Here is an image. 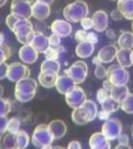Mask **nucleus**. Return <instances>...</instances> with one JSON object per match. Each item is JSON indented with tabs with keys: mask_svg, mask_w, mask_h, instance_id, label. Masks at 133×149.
I'll use <instances>...</instances> for the list:
<instances>
[{
	"mask_svg": "<svg viewBox=\"0 0 133 149\" xmlns=\"http://www.w3.org/2000/svg\"><path fill=\"white\" fill-rule=\"evenodd\" d=\"M109 96V93L106 91V90H103V88H100V90L97 91V101H98V103H102V102L107 98V97Z\"/></svg>",
	"mask_w": 133,
	"mask_h": 149,
	"instance_id": "nucleus-41",
	"label": "nucleus"
},
{
	"mask_svg": "<svg viewBox=\"0 0 133 149\" xmlns=\"http://www.w3.org/2000/svg\"><path fill=\"white\" fill-rule=\"evenodd\" d=\"M65 101L68 107L75 109L86 101V93L79 85H75L71 90H68L65 93Z\"/></svg>",
	"mask_w": 133,
	"mask_h": 149,
	"instance_id": "nucleus-7",
	"label": "nucleus"
},
{
	"mask_svg": "<svg viewBox=\"0 0 133 149\" xmlns=\"http://www.w3.org/2000/svg\"><path fill=\"white\" fill-rule=\"evenodd\" d=\"M107 80L112 83L113 86H122L127 85L130 81V73L127 70L118 65H111L107 68Z\"/></svg>",
	"mask_w": 133,
	"mask_h": 149,
	"instance_id": "nucleus-5",
	"label": "nucleus"
},
{
	"mask_svg": "<svg viewBox=\"0 0 133 149\" xmlns=\"http://www.w3.org/2000/svg\"><path fill=\"white\" fill-rule=\"evenodd\" d=\"M132 63H133V50H132Z\"/></svg>",
	"mask_w": 133,
	"mask_h": 149,
	"instance_id": "nucleus-58",
	"label": "nucleus"
},
{
	"mask_svg": "<svg viewBox=\"0 0 133 149\" xmlns=\"http://www.w3.org/2000/svg\"><path fill=\"white\" fill-rule=\"evenodd\" d=\"M20 125H21V122H20V119L17 117L10 118V119H9V122H8V132L17 133L20 130Z\"/></svg>",
	"mask_w": 133,
	"mask_h": 149,
	"instance_id": "nucleus-32",
	"label": "nucleus"
},
{
	"mask_svg": "<svg viewBox=\"0 0 133 149\" xmlns=\"http://www.w3.org/2000/svg\"><path fill=\"white\" fill-rule=\"evenodd\" d=\"M132 30H133V20H132Z\"/></svg>",
	"mask_w": 133,
	"mask_h": 149,
	"instance_id": "nucleus-59",
	"label": "nucleus"
},
{
	"mask_svg": "<svg viewBox=\"0 0 133 149\" xmlns=\"http://www.w3.org/2000/svg\"><path fill=\"white\" fill-rule=\"evenodd\" d=\"M109 1H117V0H109Z\"/></svg>",
	"mask_w": 133,
	"mask_h": 149,
	"instance_id": "nucleus-60",
	"label": "nucleus"
},
{
	"mask_svg": "<svg viewBox=\"0 0 133 149\" xmlns=\"http://www.w3.org/2000/svg\"><path fill=\"white\" fill-rule=\"evenodd\" d=\"M111 114L112 113H109V112H107V111H104V109H102L101 112H98V114H97V117L101 119V120H107V119H109L111 118Z\"/></svg>",
	"mask_w": 133,
	"mask_h": 149,
	"instance_id": "nucleus-46",
	"label": "nucleus"
},
{
	"mask_svg": "<svg viewBox=\"0 0 133 149\" xmlns=\"http://www.w3.org/2000/svg\"><path fill=\"white\" fill-rule=\"evenodd\" d=\"M49 44L50 46H52V47H57V46L61 45V37L58 36L57 34H52L49 36Z\"/></svg>",
	"mask_w": 133,
	"mask_h": 149,
	"instance_id": "nucleus-37",
	"label": "nucleus"
},
{
	"mask_svg": "<svg viewBox=\"0 0 133 149\" xmlns=\"http://www.w3.org/2000/svg\"><path fill=\"white\" fill-rule=\"evenodd\" d=\"M15 36H29L34 31V25L29 19H20L11 30Z\"/></svg>",
	"mask_w": 133,
	"mask_h": 149,
	"instance_id": "nucleus-16",
	"label": "nucleus"
},
{
	"mask_svg": "<svg viewBox=\"0 0 133 149\" xmlns=\"http://www.w3.org/2000/svg\"><path fill=\"white\" fill-rule=\"evenodd\" d=\"M50 29L54 34H57L60 37H67L72 34V25L67 20H55Z\"/></svg>",
	"mask_w": 133,
	"mask_h": 149,
	"instance_id": "nucleus-13",
	"label": "nucleus"
},
{
	"mask_svg": "<svg viewBox=\"0 0 133 149\" xmlns=\"http://www.w3.org/2000/svg\"><path fill=\"white\" fill-rule=\"evenodd\" d=\"M111 17L113 19V21H120L123 19V15L118 9H114V10H112V13H111Z\"/></svg>",
	"mask_w": 133,
	"mask_h": 149,
	"instance_id": "nucleus-45",
	"label": "nucleus"
},
{
	"mask_svg": "<svg viewBox=\"0 0 133 149\" xmlns=\"http://www.w3.org/2000/svg\"><path fill=\"white\" fill-rule=\"evenodd\" d=\"M52 141H54V137L50 133L47 124H39L34 129L33 137H31V143L34 144V147L40 149L51 148Z\"/></svg>",
	"mask_w": 133,
	"mask_h": 149,
	"instance_id": "nucleus-4",
	"label": "nucleus"
},
{
	"mask_svg": "<svg viewBox=\"0 0 133 149\" xmlns=\"http://www.w3.org/2000/svg\"><path fill=\"white\" fill-rule=\"evenodd\" d=\"M88 15V5L82 1V0H76L63 9V17L65 20L70 22H80L82 19H85Z\"/></svg>",
	"mask_w": 133,
	"mask_h": 149,
	"instance_id": "nucleus-3",
	"label": "nucleus"
},
{
	"mask_svg": "<svg viewBox=\"0 0 133 149\" xmlns=\"http://www.w3.org/2000/svg\"><path fill=\"white\" fill-rule=\"evenodd\" d=\"M8 70L9 65L5 62H0V80H4L5 77H8Z\"/></svg>",
	"mask_w": 133,
	"mask_h": 149,
	"instance_id": "nucleus-42",
	"label": "nucleus"
},
{
	"mask_svg": "<svg viewBox=\"0 0 133 149\" xmlns=\"http://www.w3.org/2000/svg\"><path fill=\"white\" fill-rule=\"evenodd\" d=\"M93 50H95V45L91 44L90 41H81V42L77 44L76 46V56L80 58H87L90 57L91 55L93 54Z\"/></svg>",
	"mask_w": 133,
	"mask_h": 149,
	"instance_id": "nucleus-21",
	"label": "nucleus"
},
{
	"mask_svg": "<svg viewBox=\"0 0 133 149\" xmlns=\"http://www.w3.org/2000/svg\"><path fill=\"white\" fill-rule=\"evenodd\" d=\"M118 46L121 49H133V32L131 31H122L118 37Z\"/></svg>",
	"mask_w": 133,
	"mask_h": 149,
	"instance_id": "nucleus-28",
	"label": "nucleus"
},
{
	"mask_svg": "<svg viewBox=\"0 0 133 149\" xmlns=\"http://www.w3.org/2000/svg\"><path fill=\"white\" fill-rule=\"evenodd\" d=\"M11 111V102L0 97V116H6Z\"/></svg>",
	"mask_w": 133,
	"mask_h": 149,
	"instance_id": "nucleus-33",
	"label": "nucleus"
},
{
	"mask_svg": "<svg viewBox=\"0 0 133 149\" xmlns=\"http://www.w3.org/2000/svg\"><path fill=\"white\" fill-rule=\"evenodd\" d=\"M92 63L95 65V66H97V65H101L102 62H101V60H100V57H98V56H95V57H93V60H92Z\"/></svg>",
	"mask_w": 133,
	"mask_h": 149,
	"instance_id": "nucleus-51",
	"label": "nucleus"
},
{
	"mask_svg": "<svg viewBox=\"0 0 133 149\" xmlns=\"http://www.w3.org/2000/svg\"><path fill=\"white\" fill-rule=\"evenodd\" d=\"M11 14L19 16L21 19H29L31 15V10H33V4L30 0H13L10 5Z\"/></svg>",
	"mask_w": 133,
	"mask_h": 149,
	"instance_id": "nucleus-9",
	"label": "nucleus"
},
{
	"mask_svg": "<svg viewBox=\"0 0 133 149\" xmlns=\"http://www.w3.org/2000/svg\"><path fill=\"white\" fill-rule=\"evenodd\" d=\"M117 9L127 20H133V0H117Z\"/></svg>",
	"mask_w": 133,
	"mask_h": 149,
	"instance_id": "nucleus-24",
	"label": "nucleus"
},
{
	"mask_svg": "<svg viewBox=\"0 0 133 149\" xmlns=\"http://www.w3.org/2000/svg\"><path fill=\"white\" fill-rule=\"evenodd\" d=\"M101 106H102V109L109 112V113H113V112H116L121 108V103L114 100L113 97H111V95L101 103Z\"/></svg>",
	"mask_w": 133,
	"mask_h": 149,
	"instance_id": "nucleus-29",
	"label": "nucleus"
},
{
	"mask_svg": "<svg viewBox=\"0 0 133 149\" xmlns=\"http://www.w3.org/2000/svg\"><path fill=\"white\" fill-rule=\"evenodd\" d=\"M30 77V68L25 66V63L21 62H13L9 65L8 70V80L11 82H17L22 78Z\"/></svg>",
	"mask_w": 133,
	"mask_h": 149,
	"instance_id": "nucleus-8",
	"label": "nucleus"
},
{
	"mask_svg": "<svg viewBox=\"0 0 133 149\" xmlns=\"http://www.w3.org/2000/svg\"><path fill=\"white\" fill-rule=\"evenodd\" d=\"M57 51H58L60 54H62V52H65L66 50H65V47H63V46H61V45H60V46H57Z\"/></svg>",
	"mask_w": 133,
	"mask_h": 149,
	"instance_id": "nucleus-54",
	"label": "nucleus"
},
{
	"mask_svg": "<svg viewBox=\"0 0 133 149\" xmlns=\"http://www.w3.org/2000/svg\"><path fill=\"white\" fill-rule=\"evenodd\" d=\"M132 138H133V129H132Z\"/></svg>",
	"mask_w": 133,
	"mask_h": 149,
	"instance_id": "nucleus-61",
	"label": "nucleus"
},
{
	"mask_svg": "<svg viewBox=\"0 0 133 149\" xmlns=\"http://www.w3.org/2000/svg\"><path fill=\"white\" fill-rule=\"evenodd\" d=\"M130 144H121V143H118L117 146H116V149H130Z\"/></svg>",
	"mask_w": 133,
	"mask_h": 149,
	"instance_id": "nucleus-50",
	"label": "nucleus"
},
{
	"mask_svg": "<svg viewBox=\"0 0 133 149\" xmlns=\"http://www.w3.org/2000/svg\"><path fill=\"white\" fill-rule=\"evenodd\" d=\"M66 73L71 77V80L75 82V85H80L86 80L87 74H88V66L84 60H79L73 65H71Z\"/></svg>",
	"mask_w": 133,
	"mask_h": 149,
	"instance_id": "nucleus-6",
	"label": "nucleus"
},
{
	"mask_svg": "<svg viewBox=\"0 0 133 149\" xmlns=\"http://www.w3.org/2000/svg\"><path fill=\"white\" fill-rule=\"evenodd\" d=\"M10 55H11L10 47L5 44H0V62H5L10 57Z\"/></svg>",
	"mask_w": 133,
	"mask_h": 149,
	"instance_id": "nucleus-34",
	"label": "nucleus"
},
{
	"mask_svg": "<svg viewBox=\"0 0 133 149\" xmlns=\"http://www.w3.org/2000/svg\"><path fill=\"white\" fill-rule=\"evenodd\" d=\"M60 68H61V65L57 60H44L40 66V70L42 72H51V73H57L60 72Z\"/></svg>",
	"mask_w": 133,
	"mask_h": 149,
	"instance_id": "nucleus-26",
	"label": "nucleus"
},
{
	"mask_svg": "<svg viewBox=\"0 0 133 149\" xmlns=\"http://www.w3.org/2000/svg\"><path fill=\"white\" fill-rule=\"evenodd\" d=\"M95 76L98 78V80H104V78L107 77V68L103 66V63L101 65H97L95 68Z\"/></svg>",
	"mask_w": 133,
	"mask_h": 149,
	"instance_id": "nucleus-35",
	"label": "nucleus"
},
{
	"mask_svg": "<svg viewBox=\"0 0 133 149\" xmlns=\"http://www.w3.org/2000/svg\"><path fill=\"white\" fill-rule=\"evenodd\" d=\"M117 141H118V143H121V144H128V142H130V139H128V136H127V134L121 133L120 136H118Z\"/></svg>",
	"mask_w": 133,
	"mask_h": 149,
	"instance_id": "nucleus-47",
	"label": "nucleus"
},
{
	"mask_svg": "<svg viewBox=\"0 0 133 149\" xmlns=\"http://www.w3.org/2000/svg\"><path fill=\"white\" fill-rule=\"evenodd\" d=\"M58 74L57 73H51V72H42L41 71L39 73V83L45 88H52L55 85H56Z\"/></svg>",
	"mask_w": 133,
	"mask_h": 149,
	"instance_id": "nucleus-23",
	"label": "nucleus"
},
{
	"mask_svg": "<svg viewBox=\"0 0 133 149\" xmlns=\"http://www.w3.org/2000/svg\"><path fill=\"white\" fill-rule=\"evenodd\" d=\"M106 32H107V36H108L111 40L114 39V36H116V35H114V31H113V30H106Z\"/></svg>",
	"mask_w": 133,
	"mask_h": 149,
	"instance_id": "nucleus-52",
	"label": "nucleus"
},
{
	"mask_svg": "<svg viewBox=\"0 0 133 149\" xmlns=\"http://www.w3.org/2000/svg\"><path fill=\"white\" fill-rule=\"evenodd\" d=\"M75 86V82H73L71 80V77L68 76L67 73L65 74H60V76L57 77V81H56V85H55V87H56V90L58 93H61V95H65V93L71 90V88Z\"/></svg>",
	"mask_w": 133,
	"mask_h": 149,
	"instance_id": "nucleus-20",
	"label": "nucleus"
},
{
	"mask_svg": "<svg viewBox=\"0 0 133 149\" xmlns=\"http://www.w3.org/2000/svg\"><path fill=\"white\" fill-rule=\"evenodd\" d=\"M44 54L47 60H57L58 56H60V52L57 51V47H52V46H49L47 50L45 51Z\"/></svg>",
	"mask_w": 133,
	"mask_h": 149,
	"instance_id": "nucleus-36",
	"label": "nucleus"
},
{
	"mask_svg": "<svg viewBox=\"0 0 133 149\" xmlns=\"http://www.w3.org/2000/svg\"><path fill=\"white\" fill-rule=\"evenodd\" d=\"M98 114V109H97V104L93 101L86 100L84 103L80 107L73 109L71 118L72 122L79 124V125H85L91 120H93Z\"/></svg>",
	"mask_w": 133,
	"mask_h": 149,
	"instance_id": "nucleus-1",
	"label": "nucleus"
},
{
	"mask_svg": "<svg viewBox=\"0 0 133 149\" xmlns=\"http://www.w3.org/2000/svg\"><path fill=\"white\" fill-rule=\"evenodd\" d=\"M36 88H38V82L31 77H26L17 81L15 85V92H14L15 100L21 103L31 101L36 95Z\"/></svg>",
	"mask_w": 133,
	"mask_h": 149,
	"instance_id": "nucleus-2",
	"label": "nucleus"
},
{
	"mask_svg": "<svg viewBox=\"0 0 133 149\" xmlns=\"http://www.w3.org/2000/svg\"><path fill=\"white\" fill-rule=\"evenodd\" d=\"M38 57H39V52L30 44L22 45L21 49L19 50V58L21 60L22 63H26V65L35 63L38 61Z\"/></svg>",
	"mask_w": 133,
	"mask_h": 149,
	"instance_id": "nucleus-11",
	"label": "nucleus"
},
{
	"mask_svg": "<svg viewBox=\"0 0 133 149\" xmlns=\"http://www.w3.org/2000/svg\"><path fill=\"white\" fill-rule=\"evenodd\" d=\"M111 97H113L116 101H118L121 103V102L126 98V97L130 95V90H128L127 85H122V86H113L112 90H111Z\"/></svg>",
	"mask_w": 133,
	"mask_h": 149,
	"instance_id": "nucleus-27",
	"label": "nucleus"
},
{
	"mask_svg": "<svg viewBox=\"0 0 133 149\" xmlns=\"http://www.w3.org/2000/svg\"><path fill=\"white\" fill-rule=\"evenodd\" d=\"M86 36H87V31L86 30H79V31H76V34H75V40L76 41H79V42H81V41H86Z\"/></svg>",
	"mask_w": 133,
	"mask_h": 149,
	"instance_id": "nucleus-43",
	"label": "nucleus"
},
{
	"mask_svg": "<svg viewBox=\"0 0 133 149\" xmlns=\"http://www.w3.org/2000/svg\"><path fill=\"white\" fill-rule=\"evenodd\" d=\"M0 149H17L16 133L8 132L0 136Z\"/></svg>",
	"mask_w": 133,
	"mask_h": 149,
	"instance_id": "nucleus-22",
	"label": "nucleus"
},
{
	"mask_svg": "<svg viewBox=\"0 0 133 149\" xmlns=\"http://www.w3.org/2000/svg\"><path fill=\"white\" fill-rule=\"evenodd\" d=\"M67 148L68 149H81V143L77 142V141H72V142L68 143Z\"/></svg>",
	"mask_w": 133,
	"mask_h": 149,
	"instance_id": "nucleus-49",
	"label": "nucleus"
},
{
	"mask_svg": "<svg viewBox=\"0 0 133 149\" xmlns=\"http://www.w3.org/2000/svg\"><path fill=\"white\" fill-rule=\"evenodd\" d=\"M36 1L45 3V4H47V5H50V4H52V3H54V0H36Z\"/></svg>",
	"mask_w": 133,
	"mask_h": 149,
	"instance_id": "nucleus-53",
	"label": "nucleus"
},
{
	"mask_svg": "<svg viewBox=\"0 0 133 149\" xmlns=\"http://www.w3.org/2000/svg\"><path fill=\"white\" fill-rule=\"evenodd\" d=\"M20 19H21V17L14 15V14H10V15H8V17H6V26H8L10 30H13V27L15 26V24L20 20Z\"/></svg>",
	"mask_w": 133,
	"mask_h": 149,
	"instance_id": "nucleus-39",
	"label": "nucleus"
},
{
	"mask_svg": "<svg viewBox=\"0 0 133 149\" xmlns=\"http://www.w3.org/2000/svg\"><path fill=\"white\" fill-rule=\"evenodd\" d=\"M86 41H90L91 44L96 45L98 42V37L97 35L95 34V32H87V36H86Z\"/></svg>",
	"mask_w": 133,
	"mask_h": 149,
	"instance_id": "nucleus-44",
	"label": "nucleus"
},
{
	"mask_svg": "<svg viewBox=\"0 0 133 149\" xmlns=\"http://www.w3.org/2000/svg\"><path fill=\"white\" fill-rule=\"evenodd\" d=\"M109 142L111 141L102 132H98V133H93L90 137L88 144L92 149H109L111 148V143Z\"/></svg>",
	"mask_w": 133,
	"mask_h": 149,
	"instance_id": "nucleus-15",
	"label": "nucleus"
},
{
	"mask_svg": "<svg viewBox=\"0 0 133 149\" xmlns=\"http://www.w3.org/2000/svg\"><path fill=\"white\" fill-rule=\"evenodd\" d=\"M92 21H93V30L97 32H103L107 30L108 27V15L106 11L98 10L93 13L92 15Z\"/></svg>",
	"mask_w": 133,
	"mask_h": 149,
	"instance_id": "nucleus-14",
	"label": "nucleus"
},
{
	"mask_svg": "<svg viewBox=\"0 0 133 149\" xmlns=\"http://www.w3.org/2000/svg\"><path fill=\"white\" fill-rule=\"evenodd\" d=\"M112 87H113V85H112V83L109 82L108 80H103V85H102V88H103V90H106L108 93H111Z\"/></svg>",
	"mask_w": 133,
	"mask_h": 149,
	"instance_id": "nucleus-48",
	"label": "nucleus"
},
{
	"mask_svg": "<svg viewBox=\"0 0 133 149\" xmlns=\"http://www.w3.org/2000/svg\"><path fill=\"white\" fill-rule=\"evenodd\" d=\"M118 49L116 45H106L98 51L97 56L100 57L102 63H111L117 57Z\"/></svg>",
	"mask_w": 133,
	"mask_h": 149,
	"instance_id": "nucleus-18",
	"label": "nucleus"
},
{
	"mask_svg": "<svg viewBox=\"0 0 133 149\" xmlns=\"http://www.w3.org/2000/svg\"><path fill=\"white\" fill-rule=\"evenodd\" d=\"M121 109L128 114H133V93H130L121 102Z\"/></svg>",
	"mask_w": 133,
	"mask_h": 149,
	"instance_id": "nucleus-31",
	"label": "nucleus"
},
{
	"mask_svg": "<svg viewBox=\"0 0 133 149\" xmlns=\"http://www.w3.org/2000/svg\"><path fill=\"white\" fill-rule=\"evenodd\" d=\"M80 24L82 26V29L84 30H91V29H93V21H92V17H88V16H86L85 19H82V20L80 21Z\"/></svg>",
	"mask_w": 133,
	"mask_h": 149,
	"instance_id": "nucleus-38",
	"label": "nucleus"
},
{
	"mask_svg": "<svg viewBox=\"0 0 133 149\" xmlns=\"http://www.w3.org/2000/svg\"><path fill=\"white\" fill-rule=\"evenodd\" d=\"M3 92H4V87H3L1 85H0V97L3 96Z\"/></svg>",
	"mask_w": 133,
	"mask_h": 149,
	"instance_id": "nucleus-57",
	"label": "nucleus"
},
{
	"mask_svg": "<svg viewBox=\"0 0 133 149\" xmlns=\"http://www.w3.org/2000/svg\"><path fill=\"white\" fill-rule=\"evenodd\" d=\"M16 138H17V149H24L29 146L30 143V137L25 130H19L16 133Z\"/></svg>",
	"mask_w": 133,
	"mask_h": 149,
	"instance_id": "nucleus-30",
	"label": "nucleus"
},
{
	"mask_svg": "<svg viewBox=\"0 0 133 149\" xmlns=\"http://www.w3.org/2000/svg\"><path fill=\"white\" fill-rule=\"evenodd\" d=\"M4 40H5V35L0 32V44H4Z\"/></svg>",
	"mask_w": 133,
	"mask_h": 149,
	"instance_id": "nucleus-55",
	"label": "nucleus"
},
{
	"mask_svg": "<svg viewBox=\"0 0 133 149\" xmlns=\"http://www.w3.org/2000/svg\"><path fill=\"white\" fill-rule=\"evenodd\" d=\"M31 15H33L36 20L44 21L50 16V5L45 3L35 1L33 4V10H31Z\"/></svg>",
	"mask_w": 133,
	"mask_h": 149,
	"instance_id": "nucleus-19",
	"label": "nucleus"
},
{
	"mask_svg": "<svg viewBox=\"0 0 133 149\" xmlns=\"http://www.w3.org/2000/svg\"><path fill=\"white\" fill-rule=\"evenodd\" d=\"M47 125H49L50 133H51V136L54 137V141H57V139H61V138L65 137L67 127H66V124H65L63 120H61V119H54Z\"/></svg>",
	"mask_w": 133,
	"mask_h": 149,
	"instance_id": "nucleus-17",
	"label": "nucleus"
},
{
	"mask_svg": "<svg viewBox=\"0 0 133 149\" xmlns=\"http://www.w3.org/2000/svg\"><path fill=\"white\" fill-rule=\"evenodd\" d=\"M8 122L9 119L6 118V116H0V136L8 132Z\"/></svg>",
	"mask_w": 133,
	"mask_h": 149,
	"instance_id": "nucleus-40",
	"label": "nucleus"
},
{
	"mask_svg": "<svg viewBox=\"0 0 133 149\" xmlns=\"http://www.w3.org/2000/svg\"><path fill=\"white\" fill-rule=\"evenodd\" d=\"M6 1H8V0H0V8H3L4 5H5Z\"/></svg>",
	"mask_w": 133,
	"mask_h": 149,
	"instance_id": "nucleus-56",
	"label": "nucleus"
},
{
	"mask_svg": "<svg viewBox=\"0 0 133 149\" xmlns=\"http://www.w3.org/2000/svg\"><path fill=\"white\" fill-rule=\"evenodd\" d=\"M102 133L109 141H114L122 133V123L118 119H114V118L113 119L109 118L107 120H104L102 125Z\"/></svg>",
	"mask_w": 133,
	"mask_h": 149,
	"instance_id": "nucleus-10",
	"label": "nucleus"
},
{
	"mask_svg": "<svg viewBox=\"0 0 133 149\" xmlns=\"http://www.w3.org/2000/svg\"><path fill=\"white\" fill-rule=\"evenodd\" d=\"M117 61L125 68L132 66V50L130 49H120L117 52Z\"/></svg>",
	"mask_w": 133,
	"mask_h": 149,
	"instance_id": "nucleus-25",
	"label": "nucleus"
},
{
	"mask_svg": "<svg viewBox=\"0 0 133 149\" xmlns=\"http://www.w3.org/2000/svg\"><path fill=\"white\" fill-rule=\"evenodd\" d=\"M30 45L38 51V52H45L47 50V47L50 46L49 44V37L41 31H38V30H34V36H33V40L30 41Z\"/></svg>",
	"mask_w": 133,
	"mask_h": 149,
	"instance_id": "nucleus-12",
	"label": "nucleus"
}]
</instances>
